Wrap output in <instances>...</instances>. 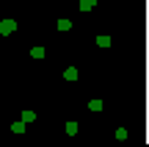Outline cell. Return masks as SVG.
<instances>
[{
    "label": "cell",
    "mask_w": 149,
    "mask_h": 147,
    "mask_svg": "<svg viewBox=\"0 0 149 147\" xmlns=\"http://www.w3.org/2000/svg\"><path fill=\"white\" fill-rule=\"evenodd\" d=\"M17 31V22L14 20H3L0 22V33H3V36H8V33H14Z\"/></svg>",
    "instance_id": "1"
},
{
    "label": "cell",
    "mask_w": 149,
    "mask_h": 147,
    "mask_svg": "<svg viewBox=\"0 0 149 147\" xmlns=\"http://www.w3.org/2000/svg\"><path fill=\"white\" fill-rule=\"evenodd\" d=\"M64 78H66V81H77V70H74V67H66V70H64Z\"/></svg>",
    "instance_id": "2"
},
{
    "label": "cell",
    "mask_w": 149,
    "mask_h": 147,
    "mask_svg": "<svg viewBox=\"0 0 149 147\" xmlns=\"http://www.w3.org/2000/svg\"><path fill=\"white\" fill-rule=\"evenodd\" d=\"M97 6V0H80V11H91Z\"/></svg>",
    "instance_id": "3"
},
{
    "label": "cell",
    "mask_w": 149,
    "mask_h": 147,
    "mask_svg": "<svg viewBox=\"0 0 149 147\" xmlns=\"http://www.w3.org/2000/svg\"><path fill=\"white\" fill-rule=\"evenodd\" d=\"M31 56L33 58H44L47 53H44V47H31Z\"/></svg>",
    "instance_id": "4"
},
{
    "label": "cell",
    "mask_w": 149,
    "mask_h": 147,
    "mask_svg": "<svg viewBox=\"0 0 149 147\" xmlns=\"http://www.w3.org/2000/svg\"><path fill=\"white\" fill-rule=\"evenodd\" d=\"M33 120H36L33 111H22V122H25V125H28V122H33Z\"/></svg>",
    "instance_id": "5"
},
{
    "label": "cell",
    "mask_w": 149,
    "mask_h": 147,
    "mask_svg": "<svg viewBox=\"0 0 149 147\" xmlns=\"http://www.w3.org/2000/svg\"><path fill=\"white\" fill-rule=\"evenodd\" d=\"M11 131H14V133H22V131H25V122H14V125H11Z\"/></svg>",
    "instance_id": "6"
},
{
    "label": "cell",
    "mask_w": 149,
    "mask_h": 147,
    "mask_svg": "<svg viewBox=\"0 0 149 147\" xmlns=\"http://www.w3.org/2000/svg\"><path fill=\"white\" fill-rule=\"evenodd\" d=\"M97 44H100V47H108V44H111V36H97Z\"/></svg>",
    "instance_id": "7"
},
{
    "label": "cell",
    "mask_w": 149,
    "mask_h": 147,
    "mask_svg": "<svg viewBox=\"0 0 149 147\" xmlns=\"http://www.w3.org/2000/svg\"><path fill=\"white\" fill-rule=\"evenodd\" d=\"M66 133L74 136V133H77V122H66Z\"/></svg>",
    "instance_id": "8"
},
{
    "label": "cell",
    "mask_w": 149,
    "mask_h": 147,
    "mask_svg": "<svg viewBox=\"0 0 149 147\" xmlns=\"http://www.w3.org/2000/svg\"><path fill=\"white\" fill-rule=\"evenodd\" d=\"M69 28H72L69 20H58V31H69Z\"/></svg>",
    "instance_id": "9"
},
{
    "label": "cell",
    "mask_w": 149,
    "mask_h": 147,
    "mask_svg": "<svg viewBox=\"0 0 149 147\" xmlns=\"http://www.w3.org/2000/svg\"><path fill=\"white\" fill-rule=\"evenodd\" d=\"M88 108H91V111H102V100H91Z\"/></svg>",
    "instance_id": "10"
}]
</instances>
